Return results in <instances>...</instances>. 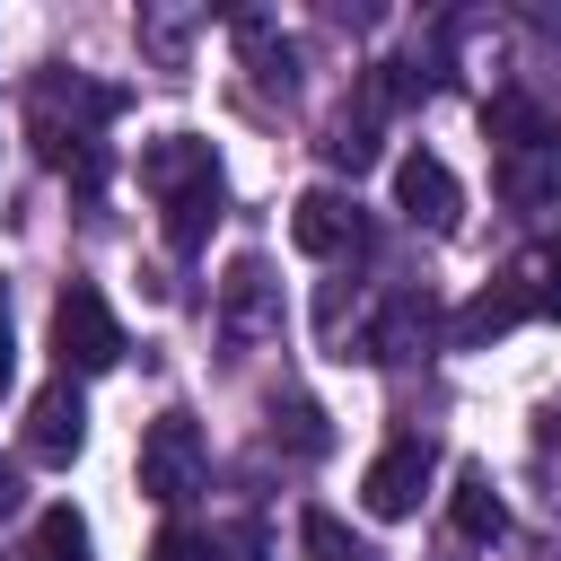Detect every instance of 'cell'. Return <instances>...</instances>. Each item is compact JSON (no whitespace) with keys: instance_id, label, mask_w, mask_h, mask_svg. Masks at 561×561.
Returning a JSON list of instances; mask_svg holds the SVG:
<instances>
[{"instance_id":"ba28073f","label":"cell","mask_w":561,"mask_h":561,"mask_svg":"<svg viewBox=\"0 0 561 561\" xmlns=\"http://www.w3.org/2000/svg\"><path fill=\"white\" fill-rule=\"evenodd\" d=\"M517 316H535V280H526V272H508V280H491L482 298H465L456 324H447V342H456V351H482V342H500Z\"/></svg>"},{"instance_id":"277c9868","label":"cell","mask_w":561,"mask_h":561,"mask_svg":"<svg viewBox=\"0 0 561 561\" xmlns=\"http://www.w3.org/2000/svg\"><path fill=\"white\" fill-rule=\"evenodd\" d=\"M394 210L412 219V228H456V210H465V193H456V175H447V158H430V149H403L394 158Z\"/></svg>"},{"instance_id":"4fadbf2b","label":"cell","mask_w":561,"mask_h":561,"mask_svg":"<svg viewBox=\"0 0 561 561\" xmlns=\"http://www.w3.org/2000/svg\"><path fill=\"white\" fill-rule=\"evenodd\" d=\"M412 333H421V298H394V307L377 316V333H368V359H403Z\"/></svg>"},{"instance_id":"e0dca14e","label":"cell","mask_w":561,"mask_h":561,"mask_svg":"<svg viewBox=\"0 0 561 561\" xmlns=\"http://www.w3.org/2000/svg\"><path fill=\"white\" fill-rule=\"evenodd\" d=\"M149 561H210V543H202L193 526H167V535L149 543Z\"/></svg>"},{"instance_id":"ffe728a7","label":"cell","mask_w":561,"mask_h":561,"mask_svg":"<svg viewBox=\"0 0 561 561\" xmlns=\"http://www.w3.org/2000/svg\"><path fill=\"white\" fill-rule=\"evenodd\" d=\"M9 359H18V351H9V324H0V386H9Z\"/></svg>"},{"instance_id":"6da1fadb","label":"cell","mask_w":561,"mask_h":561,"mask_svg":"<svg viewBox=\"0 0 561 561\" xmlns=\"http://www.w3.org/2000/svg\"><path fill=\"white\" fill-rule=\"evenodd\" d=\"M140 184H149L158 210H167V245L193 254V245L210 237V219H219V158H210V140H193V131L149 140V149H140Z\"/></svg>"},{"instance_id":"7a4b0ae2","label":"cell","mask_w":561,"mask_h":561,"mask_svg":"<svg viewBox=\"0 0 561 561\" xmlns=\"http://www.w3.org/2000/svg\"><path fill=\"white\" fill-rule=\"evenodd\" d=\"M53 359H61V377H96V368L123 359V324H114L105 289L70 280V289L53 298Z\"/></svg>"},{"instance_id":"30bf717a","label":"cell","mask_w":561,"mask_h":561,"mask_svg":"<svg viewBox=\"0 0 561 561\" xmlns=\"http://www.w3.org/2000/svg\"><path fill=\"white\" fill-rule=\"evenodd\" d=\"M447 508H456V535H465V543H491V535L508 526V508H500V491H491V473H482V465H465V473H456V500H447Z\"/></svg>"},{"instance_id":"9c48e42d","label":"cell","mask_w":561,"mask_h":561,"mask_svg":"<svg viewBox=\"0 0 561 561\" xmlns=\"http://www.w3.org/2000/svg\"><path fill=\"white\" fill-rule=\"evenodd\" d=\"M482 131H491L508 158H535V149H552V123H543V105H535L526 88H500V96L482 105Z\"/></svg>"},{"instance_id":"5b68a950","label":"cell","mask_w":561,"mask_h":561,"mask_svg":"<svg viewBox=\"0 0 561 561\" xmlns=\"http://www.w3.org/2000/svg\"><path fill=\"white\" fill-rule=\"evenodd\" d=\"M430 438H394V447H377V465L359 473V500L377 508V517H412L421 508V491H430Z\"/></svg>"},{"instance_id":"ac0fdd59","label":"cell","mask_w":561,"mask_h":561,"mask_svg":"<svg viewBox=\"0 0 561 561\" xmlns=\"http://www.w3.org/2000/svg\"><path fill=\"white\" fill-rule=\"evenodd\" d=\"M535 272H543V280H535V316H561V254L535 263Z\"/></svg>"},{"instance_id":"9a60e30c","label":"cell","mask_w":561,"mask_h":561,"mask_svg":"<svg viewBox=\"0 0 561 561\" xmlns=\"http://www.w3.org/2000/svg\"><path fill=\"white\" fill-rule=\"evenodd\" d=\"M254 316H263V263H254V254H245V263H228V324H237V333H245V324H254Z\"/></svg>"},{"instance_id":"2e32d148","label":"cell","mask_w":561,"mask_h":561,"mask_svg":"<svg viewBox=\"0 0 561 561\" xmlns=\"http://www.w3.org/2000/svg\"><path fill=\"white\" fill-rule=\"evenodd\" d=\"M324 158H333V167H351V175H359V167H368V158H377V140H368V123H342V131H333V140H324Z\"/></svg>"},{"instance_id":"8fae6325","label":"cell","mask_w":561,"mask_h":561,"mask_svg":"<svg viewBox=\"0 0 561 561\" xmlns=\"http://www.w3.org/2000/svg\"><path fill=\"white\" fill-rule=\"evenodd\" d=\"M500 193H508L517 210H543V202H561V167H552L543 149H535V158H508V167H500Z\"/></svg>"},{"instance_id":"8992f818","label":"cell","mask_w":561,"mask_h":561,"mask_svg":"<svg viewBox=\"0 0 561 561\" xmlns=\"http://www.w3.org/2000/svg\"><path fill=\"white\" fill-rule=\"evenodd\" d=\"M79 438H88V403H79L70 377H53V386L26 403V456H35V465H70Z\"/></svg>"},{"instance_id":"d6986e66","label":"cell","mask_w":561,"mask_h":561,"mask_svg":"<svg viewBox=\"0 0 561 561\" xmlns=\"http://www.w3.org/2000/svg\"><path fill=\"white\" fill-rule=\"evenodd\" d=\"M9 508H18V473L0 465V517H9Z\"/></svg>"},{"instance_id":"52a82bcc","label":"cell","mask_w":561,"mask_h":561,"mask_svg":"<svg viewBox=\"0 0 561 561\" xmlns=\"http://www.w3.org/2000/svg\"><path fill=\"white\" fill-rule=\"evenodd\" d=\"M289 245H298V254H316V263H333V254H351V245H359V210H351L333 184H316V193H298V202H289Z\"/></svg>"},{"instance_id":"7c38bea8","label":"cell","mask_w":561,"mask_h":561,"mask_svg":"<svg viewBox=\"0 0 561 561\" xmlns=\"http://www.w3.org/2000/svg\"><path fill=\"white\" fill-rule=\"evenodd\" d=\"M298 535H307V552H316V561H377V552H368L342 517H324V508H307V517H298Z\"/></svg>"},{"instance_id":"3957f363","label":"cell","mask_w":561,"mask_h":561,"mask_svg":"<svg viewBox=\"0 0 561 561\" xmlns=\"http://www.w3.org/2000/svg\"><path fill=\"white\" fill-rule=\"evenodd\" d=\"M202 465H210V447H202V421H193V412H158V421L140 430V491H149L158 508L193 500V491H202Z\"/></svg>"},{"instance_id":"5bb4252c","label":"cell","mask_w":561,"mask_h":561,"mask_svg":"<svg viewBox=\"0 0 561 561\" xmlns=\"http://www.w3.org/2000/svg\"><path fill=\"white\" fill-rule=\"evenodd\" d=\"M35 552H44V561H79V552H88V526H79L70 508H44V517H35Z\"/></svg>"}]
</instances>
